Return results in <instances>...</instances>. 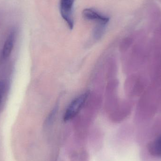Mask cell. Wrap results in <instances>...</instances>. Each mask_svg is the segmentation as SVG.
I'll return each instance as SVG.
<instances>
[{
  "instance_id": "4",
  "label": "cell",
  "mask_w": 161,
  "mask_h": 161,
  "mask_svg": "<svg viewBox=\"0 0 161 161\" xmlns=\"http://www.w3.org/2000/svg\"><path fill=\"white\" fill-rule=\"evenodd\" d=\"M15 39L16 32L12 31L8 36L2 49V57L3 59H6L10 56L14 48Z\"/></svg>"
},
{
  "instance_id": "3",
  "label": "cell",
  "mask_w": 161,
  "mask_h": 161,
  "mask_svg": "<svg viewBox=\"0 0 161 161\" xmlns=\"http://www.w3.org/2000/svg\"><path fill=\"white\" fill-rule=\"evenodd\" d=\"M82 16L84 19L93 22L96 24H99L108 25L110 20L108 16L93 8H85L82 11Z\"/></svg>"
},
{
  "instance_id": "5",
  "label": "cell",
  "mask_w": 161,
  "mask_h": 161,
  "mask_svg": "<svg viewBox=\"0 0 161 161\" xmlns=\"http://www.w3.org/2000/svg\"><path fill=\"white\" fill-rule=\"evenodd\" d=\"M147 149L150 155L161 158V136L150 142L148 144Z\"/></svg>"
},
{
  "instance_id": "1",
  "label": "cell",
  "mask_w": 161,
  "mask_h": 161,
  "mask_svg": "<svg viewBox=\"0 0 161 161\" xmlns=\"http://www.w3.org/2000/svg\"><path fill=\"white\" fill-rule=\"evenodd\" d=\"M89 95V92L83 93L70 103L64 114V120L65 122L72 120L78 114L86 103Z\"/></svg>"
},
{
  "instance_id": "6",
  "label": "cell",
  "mask_w": 161,
  "mask_h": 161,
  "mask_svg": "<svg viewBox=\"0 0 161 161\" xmlns=\"http://www.w3.org/2000/svg\"><path fill=\"white\" fill-rule=\"evenodd\" d=\"M149 18L151 20H158L160 17L161 12L158 7L153 5L149 9Z\"/></svg>"
},
{
  "instance_id": "7",
  "label": "cell",
  "mask_w": 161,
  "mask_h": 161,
  "mask_svg": "<svg viewBox=\"0 0 161 161\" xmlns=\"http://www.w3.org/2000/svg\"><path fill=\"white\" fill-rule=\"evenodd\" d=\"M7 83L5 80H0V104L3 101V97L7 91Z\"/></svg>"
},
{
  "instance_id": "2",
  "label": "cell",
  "mask_w": 161,
  "mask_h": 161,
  "mask_svg": "<svg viewBox=\"0 0 161 161\" xmlns=\"http://www.w3.org/2000/svg\"><path fill=\"white\" fill-rule=\"evenodd\" d=\"M75 0H60V14L68 27L73 29L74 26V7Z\"/></svg>"
}]
</instances>
